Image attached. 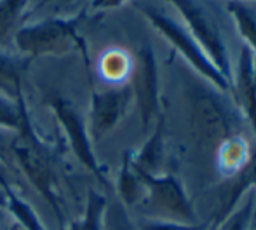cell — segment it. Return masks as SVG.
Listing matches in <instances>:
<instances>
[{"label": "cell", "mask_w": 256, "mask_h": 230, "mask_svg": "<svg viewBox=\"0 0 256 230\" xmlns=\"http://www.w3.org/2000/svg\"><path fill=\"white\" fill-rule=\"evenodd\" d=\"M10 156H12V164L23 172L35 192L49 204L63 227L66 222L58 188L56 154L52 146L40 138L28 110L24 112L21 126L10 140Z\"/></svg>", "instance_id": "cell-1"}, {"label": "cell", "mask_w": 256, "mask_h": 230, "mask_svg": "<svg viewBox=\"0 0 256 230\" xmlns=\"http://www.w3.org/2000/svg\"><path fill=\"white\" fill-rule=\"evenodd\" d=\"M190 129L204 148H214L226 138L242 134V114L232 94L222 92L202 77L188 84Z\"/></svg>", "instance_id": "cell-2"}, {"label": "cell", "mask_w": 256, "mask_h": 230, "mask_svg": "<svg viewBox=\"0 0 256 230\" xmlns=\"http://www.w3.org/2000/svg\"><path fill=\"white\" fill-rule=\"evenodd\" d=\"M84 14L74 18H48L24 24L14 35V49L23 58L40 56H64L78 52L89 66L88 46L78 34Z\"/></svg>", "instance_id": "cell-3"}, {"label": "cell", "mask_w": 256, "mask_h": 230, "mask_svg": "<svg viewBox=\"0 0 256 230\" xmlns=\"http://www.w3.org/2000/svg\"><path fill=\"white\" fill-rule=\"evenodd\" d=\"M166 2H169L178 10L186 30L199 42L209 60L223 74V77L232 84L234 70L230 63V51L212 7L204 0H166Z\"/></svg>", "instance_id": "cell-4"}, {"label": "cell", "mask_w": 256, "mask_h": 230, "mask_svg": "<svg viewBox=\"0 0 256 230\" xmlns=\"http://www.w3.org/2000/svg\"><path fill=\"white\" fill-rule=\"evenodd\" d=\"M140 9L146 16V20L152 23L155 30L199 74V77H202L204 80H208L209 84L214 86L222 92L232 94L230 80L223 77V74L214 66V63L209 60L206 51L200 48V44L194 38V35L186 30V26L182 21H176L174 18L168 16V14H164L158 9H154V7H140Z\"/></svg>", "instance_id": "cell-5"}, {"label": "cell", "mask_w": 256, "mask_h": 230, "mask_svg": "<svg viewBox=\"0 0 256 230\" xmlns=\"http://www.w3.org/2000/svg\"><path fill=\"white\" fill-rule=\"evenodd\" d=\"M140 176L145 183V197L138 206L143 216L185 222V224L199 222L192 200L188 199L185 186L178 176L169 172H160V174L140 172Z\"/></svg>", "instance_id": "cell-6"}, {"label": "cell", "mask_w": 256, "mask_h": 230, "mask_svg": "<svg viewBox=\"0 0 256 230\" xmlns=\"http://www.w3.org/2000/svg\"><path fill=\"white\" fill-rule=\"evenodd\" d=\"M49 106H51L52 114L56 115L61 129H63L64 138L68 140L72 152L75 154L78 162L91 172L104 188H110L112 185L108 182L106 168L96 157L91 134H89L88 120H86L82 112L72 102L58 94L49 98Z\"/></svg>", "instance_id": "cell-7"}, {"label": "cell", "mask_w": 256, "mask_h": 230, "mask_svg": "<svg viewBox=\"0 0 256 230\" xmlns=\"http://www.w3.org/2000/svg\"><path fill=\"white\" fill-rule=\"evenodd\" d=\"M134 58V66L129 78L132 91V100L140 110L143 129L148 131L150 126H155L160 112V82H158L157 60L150 46H143Z\"/></svg>", "instance_id": "cell-8"}, {"label": "cell", "mask_w": 256, "mask_h": 230, "mask_svg": "<svg viewBox=\"0 0 256 230\" xmlns=\"http://www.w3.org/2000/svg\"><path fill=\"white\" fill-rule=\"evenodd\" d=\"M134 103L131 86H108L102 91H92L91 108H89L88 128L92 143L102 142L110 131L126 117L129 106Z\"/></svg>", "instance_id": "cell-9"}, {"label": "cell", "mask_w": 256, "mask_h": 230, "mask_svg": "<svg viewBox=\"0 0 256 230\" xmlns=\"http://www.w3.org/2000/svg\"><path fill=\"white\" fill-rule=\"evenodd\" d=\"M232 98L244 120L256 132V61L250 48L242 46L239 63L232 77Z\"/></svg>", "instance_id": "cell-10"}, {"label": "cell", "mask_w": 256, "mask_h": 230, "mask_svg": "<svg viewBox=\"0 0 256 230\" xmlns=\"http://www.w3.org/2000/svg\"><path fill=\"white\" fill-rule=\"evenodd\" d=\"M253 157L250 140L244 134L226 138L216 146V168L223 178L230 180L237 176Z\"/></svg>", "instance_id": "cell-11"}, {"label": "cell", "mask_w": 256, "mask_h": 230, "mask_svg": "<svg viewBox=\"0 0 256 230\" xmlns=\"http://www.w3.org/2000/svg\"><path fill=\"white\" fill-rule=\"evenodd\" d=\"M164 159V115L155 122L154 131L140 150H131V162L136 171L145 174H160Z\"/></svg>", "instance_id": "cell-12"}, {"label": "cell", "mask_w": 256, "mask_h": 230, "mask_svg": "<svg viewBox=\"0 0 256 230\" xmlns=\"http://www.w3.org/2000/svg\"><path fill=\"white\" fill-rule=\"evenodd\" d=\"M118 202L124 208H138L145 197V183L131 162V150H126L117 178Z\"/></svg>", "instance_id": "cell-13"}, {"label": "cell", "mask_w": 256, "mask_h": 230, "mask_svg": "<svg viewBox=\"0 0 256 230\" xmlns=\"http://www.w3.org/2000/svg\"><path fill=\"white\" fill-rule=\"evenodd\" d=\"M134 66V58L124 49H108L98 61V74L108 86L128 84Z\"/></svg>", "instance_id": "cell-14"}, {"label": "cell", "mask_w": 256, "mask_h": 230, "mask_svg": "<svg viewBox=\"0 0 256 230\" xmlns=\"http://www.w3.org/2000/svg\"><path fill=\"white\" fill-rule=\"evenodd\" d=\"M28 58L0 49V92L9 98L23 96V74Z\"/></svg>", "instance_id": "cell-15"}, {"label": "cell", "mask_w": 256, "mask_h": 230, "mask_svg": "<svg viewBox=\"0 0 256 230\" xmlns=\"http://www.w3.org/2000/svg\"><path fill=\"white\" fill-rule=\"evenodd\" d=\"M108 199L100 192L88 194L86 208L78 218L74 222H66L61 230H104V211H106Z\"/></svg>", "instance_id": "cell-16"}, {"label": "cell", "mask_w": 256, "mask_h": 230, "mask_svg": "<svg viewBox=\"0 0 256 230\" xmlns=\"http://www.w3.org/2000/svg\"><path fill=\"white\" fill-rule=\"evenodd\" d=\"M4 208L9 213L12 224H16L20 228L23 230H48L42 224L40 216L37 214V211L34 210L30 202L21 196L20 192L12 190V192L6 194L4 199Z\"/></svg>", "instance_id": "cell-17"}, {"label": "cell", "mask_w": 256, "mask_h": 230, "mask_svg": "<svg viewBox=\"0 0 256 230\" xmlns=\"http://www.w3.org/2000/svg\"><path fill=\"white\" fill-rule=\"evenodd\" d=\"M228 12L232 14L240 37L246 42L244 46L250 48L256 61V2L232 0L228 2Z\"/></svg>", "instance_id": "cell-18"}, {"label": "cell", "mask_w": 256, "mask_h": 230, "mask_svg": "<svg viewBox=\"0 0 256 230\" xmlns=\"http://www.w3.org/2000/svg\"><path fill=\"white\" fill-rule=\"evenodd\" d=\"M26 2L28 0H0V49L4 51L12 46Z\"/></svg>", "instance_id": "cell-19"}, {"label": "cell", "mask_w": 256, "mask_h": 230, "mask_svg": "<svg viewBox=\"0 0 256 230\" xmlns=\"http://www.w3.org/2000/svg\"><path fill=\"white\" fill-rule=\"evenodd\" d=\"M254 194L253 190L244 196V199L237 204V208L216 227H211L212 230H250L251 224L254 220Z\"/></svg>", "instance_id": "cell-20"}, {"label": "cell", "mask_w": 256, "mask_h": 230, "mask_svg": "<svg viewBox=\"0 0 256 230\" xmlns=\"http://www.w3.org/2000/svg\"><path fill=\"white\" fill-rule=\"evenodd\" d=\"M26 110L28 106L24 102V94L14 100L0 92V131L16 132Z\"/></svg>", "instance_id": "cell-21"}, {"label": "cell", "mask_w": 256, "mask_h": 230, "mask_svg": "<svg viewBox=\"0 0 256 230\" xmlns=\"http://www.w3.org/2000/svg\"><path fill=\"white\" fill-rule=\"evenodd\" d=\"M138 230H209L211 222H197V224H185L174 220H160V218H138L134 222Z\"/></svg>", "instance_id": "cell-22"}, {"label": "cell", "mask_w": 256, "mask_h": 230, "mask_svg": "<svg viewBox=\"0 0 256 230\" xmlns=\"http://www.w3.org/2000/svg\"><path fill=\"white\" fill-rule=\"evenodd\" d=\"M104 230H138L136 224L129 218L126 208L120 202L106 204L104 211Z\"/></svg>", "instance_id": "cell-23"}, {"label": "cell", "mask_w": 256, "mask_h": 230, "mask_svg": "<svg viewBox=\"0 0 256 230\" xmlns=\"http://www.w3.org/2000/svg\"><path fill=\"white\" fill-rule=\"evenodd\" d=\"M126 2H129V0H92L91 6L96 10H110V9L122 7Z\"/></svg>", "instance_id": "cell-24"}, {"label": "cell", "mask_w": 256, "mask_h": 230, "mask_svg": "<svg viewBox=\"0 0 256 230\" xmlns=\"http://www.w3.org/2000/svg\"><path fill=\"white\" fill-rule=\"evenodd\" d=\"M0 188L4 190V194H9L12 190H16V185L9 178V170L2 162H0Z\"/></svg>", "instance_id": "cell-25"}, {"label": "cell", "mask_w": 256, "mask_h": 230, "mask_svg": "<svg viewBox=\"0 0 256 230\" xmlns=\"http://www.w3.org/2000/svg\"><path fill=\"white\" fill-rule=\"evenodd\" d=\"M10 225H12V220H10L9 213L6 211V208L0 206V230H9Z\"/></svg>", "instance_id": "cell-26"}, {"label": "cell", "mask_w": 256, "mask_h": 230, "mask_svg": "<svg viewBox=\"0 0 256 230\" xmlns=\"http://www.w3.org/2000/svg\"><path fill=\"white\" fill-rule=\"evenodd\" d=\"M9 230H23V228H20L16 224H12V225H10V228H9Z\"/></svg>", "instance_id": "cell-27"}, {"label": "cell", "mask_w": 256, "mask_h": 230, "mask_svg": "<svg viewBox=\"0 0 256 230\" xmlns=\"http://www.w3.org/2000/svg\"><path fill=\"white\" fill-rule=\"evenodd\" d=\"M239 2H256V0H239Z\"/></svg>", "instance_id": "cell-28"}, {"label": "cell", "mask_w": 256, "mask_h": 230, "mask_svg": "<svg viewBox=\"0 0 256 230\" xmlns=\"http://www.w3.org/2000/svg\"><path fill=\"white\" fill-rule=\"evenodd\" d=\"M254 218H256V211H254Z\"/></svg>", "instance_id": "cell-29"}, {"label": "cell", "mask_w": 256, "mask_h": 230, "mask_svg": "<svg viewBox=\"0 0 256 230\" xmlns=\"http://www.w3.org/2000/svg\"><path fill=\"white\" fill-rule=\"evenodd\" d=\"M209 230H212V228H209Z\"/></svg>", "instance_id": "cell-30"}]
</instances>
